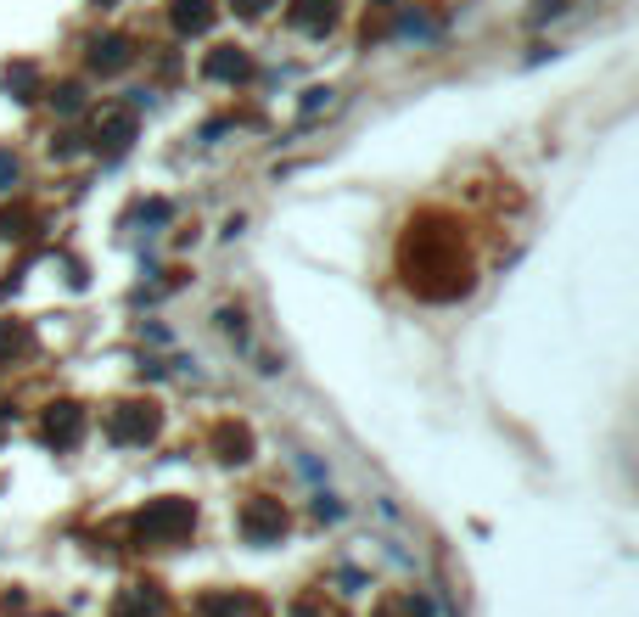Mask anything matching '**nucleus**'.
<instances>
[{
    "instance_id": "obj_1",
    "label": "nucleus",
    "mask_w": 639,
    "mask_h": 617,
    "mask_svg": "<svg viewBox=\"0 0 639 617\" xmlns=\"http://www.w3.org/2000/svg\"><path fill=\"white\" fill-rule=\"evenodd\" d=\"M191 505L185 500H157V505H146L141 517H135V533H141L146 545H174V539H185L191 533Z\"/></svg>"
},
{
    "instance_id": "obj_2",
    "label": "nucleus",
    "mask_w": 639,
    "mask_h": 617,
    "mask_svg": "<svg viewBox=\"0 0 639 617\" xmlns=\"http://www.w3.org/2000/svg\"><path fill=\"white\" fill-rule=\"evenodd\" d=\"M157 427L152 410H141V404H118V416H107V438L113 444H146Z\"/></svg>"
},
{
    "instance_id": "obj_3",
    "label": "nucleus",
    "mask_w": 639,
    "mask_h": 617,
    "mask_svg": "<svg viewBox=\"0 0 639 617\" xmlns=\"http://www.w3.org/2000/svg\"><path fill=\"white\" fill-rule=\"evenodd\" d=\"M281 528H286V511L275 500H253L242 511V533L253 539V545H270V539H281Z\"/></svg>"
},
{
    "instance_id": "obj_4",
    "label": "nucleus",
    "mask_w": 639,
    "mask_h": 617,
    "mask_svg": "<svg viewBox=\"0 0 639 617\" xmlns=\"http://www.w3.org/2000/svg\"><path fill=\"white\" fill-rule=\"evenodd\" d=\"M197 617H264V606L247 595H208V601H197Z\"/></svg>"
},
{
    "instance_id": "obj_5",
    "label": "nucleus",
    "mask_w": 639,
    "mask_h": 617,
    "mask_svg": "<svg viewBox=\"0 0 639 617\" xmlns=\"http://www.w3.org/2000/svg\"><path fill=\"white\" fill-rule=\"evenodd\" d=\"M135 135V113H107V124H96V146L101 152H124Z\"/></svg>"
},
{
    "instance_id": "obj_6",
    "label": "nucleus",
    "mask_w": 639,
    "mask_h": 617,
    "mask_svg": "<svg viewBox=\"0 0 639 617\" xmlns=\"http://www.w3.org/2000/svg\"><path fill=\"white\" fill-rule=\"evenodd\" d=\"M79 427H85V421H79V410H73V404H57V410L45 416V438H51V444H73V438H79Z\"/></svg>"
},
{
    "instance_id": "obj_7",
    "label": "nucleus",
    "mask_w": 639,
    "mask_h": 617,
    "mask_svg": "<svg viewBox=\"0 0 639 617\" xmlns=\"http://www.w3.org/2000/svg\"><path fill=\"white\" fill-rule=\"evenodd\" d=\"M124 62H129V40H118V34H107V40L90 45V68L113 73V68H124Z\"/></svg>"
},
{
    "instance_id": "obj_8",
    "label": "nucleus",
    "mask_w": 639,
    "mask_h": 617,
    "mask_svg": "<svg viewBox=\"0 0 639 617\" xmlns=\"http://www.w3.org/2000/svg\"><path fill=\"white\" fill-rule=\"evenodd\" d=\"M208 17H213L208 0H174V29L180 34H202L208 29Z\"/></svg>"
},
{
    "instance_id": "obj_9",
    "label": "nucleus",
    "mask_w": 639,
    "mask_h": 617,
    "mask_svg": "<svg viewBox=\"0 0 639 617\" xmlns=\"http://www.w3.org/2000/svg\"><path fill=\"white\" fill-rule=\"evenodd\" d=\"M163 606H157V595L146 584H135V589H124V601L113 606V617H157Z\"/></svg>"
},
{
    "instance_id": "obj_10",
    "label": "nucleus",
    "mask_w": 639,
    "mask_h": 617,
    "mask_svg": "<svg viewBox=\"0 0 639 617\" xmlns=\"http://www.w3.org/2000/svg\"><path fill=\"white\" fill-rule=\"evenodd\" d=\"M326 23H331V0H298V12H292V29L320 34Z\"/></svg>"
},
{
    "instance_id": "obj_11",
    "label": "nucleus",
    "mask_w": 639,
    "mask_h": 617,
    "mask_svg": "<svg viewBox=\"0 0 639 617\" xmlns=\"http://www.w3.org/2000/svg\"><path fill=\"white\" fill-rule=\"evenodd\" d=\"M242 73H247V62H242L236 45H219V51L208 57V79H242Z\"/></svg>"
},
{
    "instance_id": "obj_12",
    "label": "nucleus",
    "mask_w": 639,
    "mask_h": 617,
    "mask_svg": "<svg viewBox=\"0 0 639 617\" xmlns=\"http://www.w3.org/2000/svg\"><path fill=\"white\" fill-rule=\"evenodd\" d=\"M219 444H225V460H247V432L242 427H236V432H219Z\"/></svg>"
},
{
    "instance_id": "obj_13",
    "label": "nucleus",
    "mask_w": 639,
    "mask_h": 617,
    "mask_svg": "<svg viewBox=\"0 0 639 617\" xmlns=\"http://www.w3.org/2000/svg\"><path fill=\"white\" fill-rule=\"evenodd\" d=\"M242 17H258V12H270V0H230Z\"/></svg>"
},
{
    "instance_id": "obj_14",
    "label": "nucleus",
    "mask_w": 639,
    "mask_h": 617,
    "mask_svg": "<svg viewBox=\"0 0 639 617\" xmlns=\"http://www.w3.org/2000/svg\"><path fill=\"white\" fill-rule=\"evenodd\" d=\"M12 180H17V163H12V152H0V191L12 186Z\"/></svg>"
},
{
    "instance_id": "obj_15",
    "label": "nucleus",
    "mask_w": 639,
    "mask_h": 617,
    "mask_svg": "<svg viewBox=\"0 0 639 617\" xmlns=\"http://www.w3.org/2000/svg\"><path fill=\"white\" fill-rule=\"evenodd\" d=\"M0 348H23V331H17V326H0Z\"/></svg>"
},
{
    "instance_id": "obj_16",
    "label": "nucleus",
    "mask_w": 639,
    "mask_h": 617,
    "mask_svg": "<svg viewBox=\"0 0 639 617\" xmlns=\"http://www.w3.org/2000/svg\"><path fill=\"white\" fill-rule=\"evenodd\" d=\"M292 617H314V612H309V606H298V612H292Z\"/></svg>"
}]
</instances>
